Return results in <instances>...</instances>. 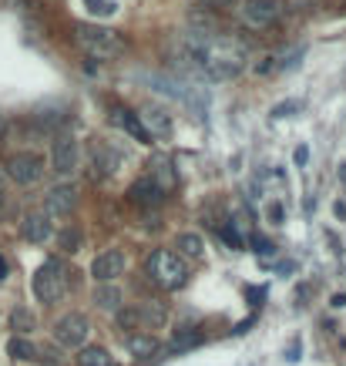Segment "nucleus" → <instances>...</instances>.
I'll return each mask as SVG.
<instances>
[{"instance_id":"nucleus-1","label":"nucleus","mask_w":346,"mask_h":366,"mask_svg":"<svg viewBox=\"0 0 346 366\" xmlns=\"http://www.w3.org/2000/svg\"><path fill=\"white\" fill-rule=\"evenodd\" d=\"M175 61L182 71H192L206 81H232L245 71V48L239 40L216 38L206 30H182Z\"/></svg>"},{"instance_id":"nucleus-2","label":"nucleus","mask_w":346,"mask_h":366,"mask_svg":"<svg viewBox=\"0 0 346 366\" xmlns=\"http://www.w3.org/2000/svg\"><path fill=\"white\" fill-rule=\"evenodd\" d=\"M77 44L84 48L88 57H98V61H115L125 54V40L118 38L111 27H98V24H77L74 30Z\"/></svg>"},{"instance_id":"nucleus-3","label":"nucleus","mask_w":346,"mask_h":366,"mask_svg":"<svg viewBox=\"0 0 346 366\" xmlns=\"http://www.w3.org/2000/svg\"><path fill=\"white\" fill-rule=\"evenodd\" d=\"M148 279L162 289H182L185 279H189V269H185V259L172 249H158V253L148 259Z\"/></svg>"},{"instance_id":"nucleus-4","label":"nucleus","mask_w":346,"mask_h":366,"mask_svg":"<svg viewBox=\"0 0 346 366\" xmlns=\"http://www.w3.org/2000/svg\"><path fill=\"white\" fill-rule=\"evenodd\" d=\"M67 292V269L61 259H44V265L34 276V296H38L44 306L61 303Z\"/></svg>"},{"instance_id":"nucleus-5","label":"nucleus","mask_w":346,"mask_h":366,"mask_svg":"<svg viewBox=\"0 0 346 366\" xmlns=\"http://www.w3.org/2000/svg\"><path fill=\"white\" fill-rule=\"evenodd\" d=\"M88 333H91V323L84 313H67L54 323V340L65 350H81L88 343Z\"/></svg>"},{"instance_id":"nucleus-6","label":"nucleus","mask_w":346,"mask_h":366,"mask_svg":"<svg viewBox=\"0 0 346 366\" xmlns=\"http://www.w3.org/2000/svg\"><path fill=\"white\" fill-rule=\"evenodd\" d=\"M239 13H242V24L249 27V30H269V27L279 21L282 7L276 0H242Z\"/></svg>"},{"instance_id":"nucleus-7","label":"nucleus","mask_w":346,"mask_h":366,"mask_svg":"<svg viewBox=\"0 0 346 366\" xmlns=\"http://www.w3.org/2000/svg\"><path fill=\"white\" fill-rule=\"evenodd\" d=\"M77 141H74V135H57L54 138V145H51V165H54V172L61 178H67V175H74L77 172Z\"/></svg>"},{"instance_id":"nucleus-8","label":"nucleus","mask_w":346,"mask_h":366,"mask_svg":"<svg viewBox=\"0 0 346 366\" xmlns=\"http://www.w3.org/2000/svg\"><path fill=\"white\" fill-rule=\"evenodd\" d=\"M7 175L17 182V185H34L40 175H44V158L34 152H17L7 162Z\"/></svg>"},{"instance_id":"nucleus-9","label":"nucleus","mask_w":346,"mask_h":366,"mask_svg":"<svg viewBox=\"0 0 346 366\" xmlns=\"http://www.w3.org/2000/svg\"><path fill=\"white\" fill-rule=\"evenodd\" d=\"M141 128H145V135L148 138H172V114L165 111V108H155V104H145L138 114Z\"/></svg>"},{"instance_id":"nucleus-10","label":"nucleus","mask_w":346,"mask_h":366,"mask_svg":"<svg viewBox=\"0 0 346 366\" xmlns=\"http://www.w3.org/2000/svg\"><path fill=\"white\" fill-rule=\"evenodd\" d=\"M121 272H125V253L121 249H108V253H101L91 262V276L98 282H115Z\"/></svg>"},{"instance_id":"nucleus-11","label":"nucleus","mask_w":346,"mask_h":366,"mask_svg":"<svg viewBox=\"0 0 346 366\" xmlns=\"http://www.w3.org/2000/svg\"><path fill=\"white\" fill-rule=\"evenodd\" d=\"M51 215L48 212H27L24 222H21V235H24L27 242H34V245H40V242L51 239Z\"/></svg>"},{"instance_id":"nucleus-12","label":"nucleus","mask_w":346,"mask_h":366,"mask_svg":"<svg viewBox=\"0 0 346 366\" xmlns=\"http://www.w3.org/2000/svg\"><path fill=\"white\" fill-rule=\"evenodd\" d=\"M48 215H71L77 205V192L74 185H57V189L48 192Z\"/></svg>"},{"instance_id":"nucleus-13","label":"nucleus","mask_w":346,"mask_h":366,"mask_svg":"<svg viewBox=\"0 0 346 366\" xmlns=\"http://www.w3.org/2000/svg\"><path fill=\"white\" fill-rule=\"evenodd\" d=\"M135 313H138V333H152V329H162L168 323L165 306L158 303H141L135 306Z\"/></svg>"},{"instance_id":"nucleus-14","label":"nucleus","mask_w":346,"mask_h":366,"mask_svg":"<svg viewBox=\"0 0 346 366\" xmlns=\"http://www.w3.org/2000/svg\"><path fill=\"white\" fill-rule=\"evenodd\" d=\"M125 346H128L131 356H138V360H152L162 346H158V340H155V333H128L125 336Z\"/></svg>"},{"instance_id":"nucleus-15","label":"nucleus","mask_w":346,"mask_h":366,"mask_svg":"<svg viewBox=\"0 0 346 366\" xmlns=\"http://www.w3.org/2000/svg\"><path fill=\"white\" fill-rule=\"evenodd\" d=\"M128 195H131V202H135V205H162V199H165V192L158 189L148 175L138 178V182L131 185Z\"/></svg>"},{"instance_id":"nucleus-16","label":"nucleus","mask_w":346,"mask_h":366,"mask_svg":"<svg viewBox=\"0 0 346 366\" xmlns=\"http://www.w3.org/2000/svg\"><path fill=\"white\" fill-rule=\"evenodd\" d=\"M111 121H115L118 128H125V131H128V135H131L135 141H152L148 135H145V128H141L138 114L125 111V108H111Z\"/></svg>"},{"instance_id":"nucleus-17","label":"nucleus","mask_w":346,"mask_h":366,"mask_svg":"<svg viewBox=\"0 0 346 366\" xmlns=\"http://www.w3.org/2000/svg\"><path fill=\"white\" fill-rule=\"evenodd\" d=\"M121 299H125V296H121V289H118V286H111V282H101V286L94 289V306H98V309H104V313H118V309H121Z\"/></svg>"},{"instance_id":"nucleus-18","label":"nucleus","mask_w":346,"mask_h":366,"mask_svg":"<svg viewBox=\"0 0 346 366\" xmlns=\"http://www.w3.org/2000/svg\"><path fill=\"white\" fill-rule=\"evenodd\" d=\"M175 249H179L182 259H202L206 255V242H202V235H195V232H182Z\"/></svg>"},{"instance_id":"nucleus-19","label":"nucleus","mask_w":346,"mask_h":366,"mask_svg":"<svg viewBox=\"0 0 346 366\" xmlns=\"http://www.w3.org/2000/svg\"><path fill=\"white\" fill-rule=\"evenodd\" d=\"M77 366H111V353L104 346H81L77 350Z\"/></svg>"},{"instance_id":"nucleus-20","label":"nucleus","mask_w":346,"mask_h":366,"mask_svg":"<svg viewBox=\"0 0 346 366\" xmlns=\"http://www.w3.org/2000/svg\"><path fill=\"white\" fill-rule=\"evenodd\" d=\"M7 353H11L13 360H21V363H30V360H38V346L30 340H24V336H13V340L7 343Z\"/></svg>"},{"instance_id":"nucleus-21","label":"nucleus","mask_w":346,"mask_h":366,"mask_svg":"<svg viewBox=\"0 0 346 366\" xmlns=\"http://www.w3.org/2000/svg\"><path fill=\"white\" fill-rule=\"evenodd\" d=\"M155 182V185H158V189L162 192H168L172 189V185H175V172H172V162H168V158H158V162H155V175H148Z\"/></svg>"},{"instance_id":"nucleus-22","label":"nucleus","mask_w":346,"mask_h":366,"mask_svg":"<svg viewBox=\"0 0 346 366\" xmlns=\"http://www.w3.org/2000/svg\"><path fill=\"white\" fill-rule=\"evenodd\" d=\"M94 168H101L104 175H111L118 168V155L108 145H94Z\"/></svg>"},{"instance_id":"nucleus-23","label":"nucleus","mask_w":346,"mask_h":366,"mask_svg":"<svg viewBox=\"0 0 346 366\" xmlns=\"http://www.w3.org/2000/svg\"><path fill=\"white\" fill-rule=\"evenodd\" d=\"M11 326L17 329V333H30V329L38 326V323H34V313H30V309H24V306H17V309L11 313Z\"/></svg>"},{"instance_id":"nucleus-24","label":"nucleus","mask_w":346,"mask_h":366,"mask_svg":"<svg viewBox=\"0 0 346 366\" xmlns=\"http://www.w3.org/2000/svg\"><path fill=\"white\" fill-rule=\"evenodd\" d=\"M84 7H88V13H94V17H111V13L118 11L115 0H81Z\"/></svg>"},{"instance_id":"nucleus-25","label":"nucleus","mask_w":346,"mask_h":366,"mask_svg":"<svg viewBox=\"0 0 346 366\" xmlns=\"http://www.w3.org/2000/svg\"><path fill=\"white\" fill-rule=\"evenodd\" d=\"M199 343V333H175V340H172V350H189Z\"/></svg>"},{"instance_id":"nucleus-26","label":"nucleus","mask_w":346,"mask_h":366,"mask_svg":"<svg viewBox=\"0 0 346 366\" xmlns=\"http://www.w3.org/2000/svg\"><path fill=\"white\" fill-rule=\"evenodd\" d=\"M77 245H81V232H61V249L77 253Z\"/></svg>"},{"instance_id":"nucleus-27","label":"nucleus","mask_w":346,"mask_h":366,"mask_svg":"<svg viewBox=\"0 0 346 366\" xmlns=\"http://www.w3.org/2000/svg\"><path fill=\"white\" fill-rule=\"evenodd\" d=\"M38 360H40L44 366H65V360L54 353V350H48V346H44V350H38Z\"/></svg>"},{"instance_id":"nucleus-28","label":"nucleus","mask_w":346,"mask_h":366,"mask_svg":"<svg viewBox=\"0 0 346 366\" xmlns=\"http://www.w3.org/2000/svg\"><path fill=\"white\" fill-rule=\"evenodd\" d=\"M266 215H269L272 226H282V215H286V209H282V202H272L269 209H266Z\"/></svg>"},{"instance_id":"nucleus-29","label":"nucleus","mask_w":346,"mask_h":366,"mask_svg":"<svg viewBox=\"0 0 346 366\" xmlns=\"http://www.w3.org/2000/svg\"><path fill=\"white\" fill-rule=\"evenodd\" d=\"M299 111V101H286V104H276L272 108V118H286V114H293Z\"/></svg>"},{"instance_id":"nucleus-30","label":"nucleus","mask_w":346,"mask_h":366,"mask_svg":"<svg viewBox=\"0 0 346 366\" xmlns=\"http://www.w3.org/2000/svg\"><path fill=\"white\" fill-rule=\"evenodd\" d=\"M222 239L229 242L232 249H242V235H239L235 228H222Z\"/></svg>"},{"instance_id":"nucleus-31","label":"nucleus","mask_w":346,"mask_h":366,"mask_svg":"<svg viewBox=\"0 0 346 366\" xmlns=\"http://www.w3.org/2000/svg\"><path fill=\"white\" fill-rule=\"evenodd\" d=\"M256 253L259 255H272V253H276V245H272L269 239H256Z\"/></svg>"},{"instance_id":"nucleus-32","label":"nucleus","mask_w":346,"mask_h":366,"mask_svg":"<svg viewBox=\"0 0 346 366\" xmlns=\"http://www.w3.org/2000/svg\"><path fill=\"white\" fill-rule=\"evenodd\" d=\"M272 67H276V64H272V57H262V61L256 64V71H259V74H269Z\"/></svg>"},{"instance_id":"nucleus-33","label":"nucleus","mask_w":346,"mask_h":366,"mask_svg":"<svg viewBox=\"0 0 346 366\" xmlns=\"http://www.w3.org/2000/svg\"><path fill=\"white\" fill-rule=\"evenodd\" d=\"M309 162V148L303 145V148H296V165H306Z\"/></svg>"},{"instance_id":"nucleus-34","label":"nucleus","mask_w":346,"mask_h":366,"mask_svg":"<svg viewBox=\"0 0 346 366\" xmlns=\"http://www.w3.org/2000/svg\"><path fill=\"white\" fill-rule=\"evenodd\" d=\"M330 306H333V309H343V306H346V296H343V292H336L333 299H330Z\"/></svg>"},{"instance_id":"nucleus-35","label":"nucleus","mask_w":346,"mask_h":366,"mask_svg":"<svg viewBox=\"0 0 346 366\" xmlns=\"http://www.w3.org/2000/svg\"><path fill=\"white\" fill-rule=\"evenodd\" d=\"M208 7H225V4H232V0H206Z\"/></svg>"},{"instance_id":"nucleus-36","label":"nucleus","mask_w":346,"mask_h":366,"mask_svg":"<svg viewBox=\"0 0 346 366\" xmlns=\"http://www.w3.org/2000/svg\"><path fill=\"white\" fill-rule=\"evenodd\" d=\"M7 276V262H4V255H0V279Z\"/></svg>"},{"instance_id":"nucleus-37","label":"nucleus","mask_w":346,"mask_h":366,"mask_svg":"<svg viewBox=\"0 0 346 366\" xmlns=\"http://www.w3.org/2000/svg\"><path fill=\"white\" fill-rule=\"evenodd\" d=\"M0 215H4V189H0Z\"/></svg>"},{"instance_id":"nucleus-38","label":"nucleus","mask_w":346,"mask_h":366,"mask_svg":"<svg viewBox=\"0 0 346 366\" xmlns=\"http://www.w3.org/2000/svg\"><path fill=\"white\" fill-rule=\"evenodd\" d=\"M296 4H320V0H296Z\"/></svg>"},{"instance_id":"nucleus-39","label":"nucleus","mask_w":346,"mask_h":366,"mask_svg":"<svg viewBox=\"0 0 346 366\" xmlns=\"http://www.w3.org/2000/svg\"><path fill=\"white\" fill-rule=\"evenodd\" d=\"M0 189H4V172H0Z\"/></svg>"},{"instance_id":"nucleus-40","label":"nucleus","mask_w":346,"mask_h":366,"mask_svg":"<svg viewBox=\"0 0 346 366\" xmlns=\"http://www.w3.org/2000/svg\"><path fill=\"white\" fill-rule=\"evenodd\" d=\"M343 182H346V165H343Z\"/></svg>"},{"instance_id":"nucleus-41","label":"nucleus","mask_w":346,"mask_h":366,"mask_svg":"<svg viewBox=\"0 0 346 366\" xmlns=\"http://www.w3.org/2000/svg\"><path fill=\"white\" fill-rule=\"evenodd\" d=\"M0 131H4V125H0Z\"/></svg>"}]
</instances>
